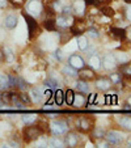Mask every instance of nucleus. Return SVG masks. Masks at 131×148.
Wrapping results in <instances>:
<instances>
[{
	"label": "nucleus",
	"instance_id": "nucleus-1",
	"mask_svg": "<svg viewBox=\"0 0 131 148\" xmlns=\"http://www.w3.org/2000/svg\"><path fill=\"white\" fill-rule=\"evenodd\" d=\"M23 17L25 18L26 21V25H28V32H29V38L33 39L36 36H38L39 32H41V29H39V25L38 23H37L36 20H34L33 16H30L29 13H26V12H23Z\"/></svg>",
	"mask_w": 131,
	"mask_h": 148
},
{
	"label": "nucleus",
	"instance_id": "nucleus-2",
	"mask_svg": "<svg viewBox=\"0 0 131 148\" xmlns=\"http://www.w3.org/2000/svg\"><path fill=\"white\" fill-rule=\"evenodd\" d=\"M42 130L39 126H32L28 125V127H25L23 131V136H24V142L30 143L32 140H36L41 136Z\"/></svg>",
	"mask_w": 131,
	"mask_h": 148
},
{
	"label": "nucleus",
	"instance_id": "nucleus-3",
	"mask_svg": "<svg viewBox=\"0 0 131 148\" xmlns=\"http://www.w3.org/2000/svg\"><path fill=\"white\" fill-rule=\"evenodd\" d=\"M50 130L53 132V135H55V136L64 135V134H67V131H68V125L64 121H53L50 123Z\"/></svg>",
	"mask_w": 131,
	"mask_h": 148
},
{
	"label": "nucleus",
	"instance_id": "nucleus-4",
	"mask_svg": "<svg viewBox=\"0 0 131 148\" xmlns=\"http://www.w3.org/2000/svg\"><path fill=\"white\" fill-rule=\"evenodd\" d=\"M42 9H43V7H42L41 0H29L26 3V13H29L33 17H38L41 14Z\"/></svg>",
	"mask_w": 131,
	"mask_h": 148
},
{
	"label": "nucleus",
	"instance_id": "nucleus-5",
	"mask_svg": "<svg viewBox=\"0 0 131 148\" xmlns=\"http://www.w3.org/2000/svg\"><path fill=\"white\" fill-rule=\"evenodd\" d=\"M123 136H125L123 134H121V132L113 130V131L105 132V136L104 138L106 139V142H108L109 144H119V143H122Z\"/></svg>",
	"mask_w": 131,
	"mask_h": 148
},
{
	"label": "nucleus",
	"instance_id": "nucleus-6",
	"mask_svg": "<svg viewBox=\"0 0 131 148\" xmlns=\"http://www.w3.org/2000/svg\"><path fill=\"white\" fill-rule=\"evenodd\" d=\"M70 28H71V34L78 37V36H81L85 32L86 25H85V21H83V20H73L72 25Z\"/></svg>",
	"mask_w": 131,
	"mask_h": 148
},
{
	"label": "nucleus",
	"instance_id": "nucleus-7",
	"mask_svg": "<svg viewBox=\"0 0 131 148\" xmlns=\"http://www.w3.org/2000/svg\"><path fill=\"white\" fill-rule=\"evenodd\" d=\"M68 64H70L71 67H73L75 70H81L83 67H85V62H84V59L81 58L80 55L73 54V55H71L70 59H68Z\"/></svg>",
	"mask_w": 131,
	"mask_h": 148
},
{
	"label": "nucleus",
	"instance_id": "nucleus-8",
	"mask_svg": "<svg viewBox=\"0 0 131 148\" xmlns=\"http://www.w3.org/2000/svg\"><path fill=\"white\" fill-rule=\"evenodd\" d=\"M73 23V18L71 16H67V14H63V16H59L58 18L55 20V24L59 26V28H63V29H67L72 25Z\"/></svg>",
	"mask_w": 131,
	"mask_h": 148
},
{
	"label": "nucleus",
	"instance_id": "nucleus-9",
	"mask_svg": "<svg viewBox=\"0 0 131 148\" xmlns=\"http://www.w3.org/2000/svg\"><path fill=\"white\" fill-rule=\"evenodd\" d=\"M102 66L106 70H113L117 66V60H115L114 55L113 54H109V55H105V58L102 59Z\"/></svg>",
	"mask_w": 131,
	"mask_h": 148
},
{
	"label": "nucleus",
	"instance_id": "nucleus-10",
	"mask_svg": "<svg viewBox=\"0 0 131 148\" xmlns=\"http://www.w3.org/2000/svg\"><path fill=\"white\" fill-rule=\"evenodd\" d=\"M78 76L81 79V80H91V79L95 77V72H93V70H89V68H85L83 67L80 70V72H78Z\"/></svg>",
	"mask_w": 131,
	"mask_h": 148
},
{
	"label": "nucleus",
	"instance_id": "nucleus-11",
	"mask_svg": "<svg viewBox=\"0 0 131 148\" xmlns=\"http://www.w3.org/2000/svg\"><path fill=\"white\" fill-rule=\"evenodd\" d=\"M4 26L7 29H14L17 26V17L14 14H8L4 18Z\"/></svg>",
	"mask_w": 131,
	"mask_h": 148
},
{
	"label": "nucleus",
	"instance_id": "nucleus-12",
	"mask_svg": "<svg viewBox=\"0 0 131 148\" xmlns=\"http://www.w3.org/2000/svg\"><path fill=\"white\" fill-rule=\"evenodd\" d=\"M89 66L95 70H100L101 66H102V59L97 55V54H93L89 58Z\"/></svg>",
	"mask_w": 131,
	"mask_h": 148
},
{
	"label": "nucleus",
	"instance_id": "nucleus-13",
	"mask_svg": "<svg viewBox=\"0 0 131 148\" xmlns=\"http://www.w3.org/2000/svg\"><path fill=\"white\" fill-rule=\"evenodd\" d=\"M96 85H97V88L100 90H108L109 88H110V85H112V81H110V79L101 77V79H98L97 80Z\"/></svg>",
	"mask_w": 131,
	"mask_h": 148
},
{
	"label": "nucleus",
	"instance_id": "nucleus-14",
	"mask_svg": "<svg viewBox=\"0 0 131 148\" xmlns=\"http://www.w3.org/2000/svg\"><path fill=\"white\" fill-rule=\"evenodd\" d=\"M66 144L68 147H76L79 144V136L75 134V132H70L66 136Z\"/></svg>",
	"mask_w": 131,
	"mask_h": 148
},
{
	"label": "nucleus",
	"instance_id": "nucleus-15",
	"mask_svg": "<svg viewBox=\"0 0 131 148\" xmlns=\"http://www.w3.org/2000/svg\"><path fill=\"white\" fill-rule=\"evenodd\" d=\"M110 34H112V36L114 37V38L121 39V41L126 39V30H125V29H121V28H112V29H110Z\"/></svg>",
	"mask_w": 131,
	"mask_h": 148
},
{
	"label": "nucleus",
	"instance_id": "nucleus-16",
	"mask_svg": "<svg viewBox=\"0 0 131 148\" xmlns=\"http://www.w3.org/2000/svg\"><path fill=\"white\" fill-rule=\"evenodd\" d=\"M37 118H38V115L34 114V113H29V114H24L23 115V122L25 123L26 126L28 125H34L37 121Z\"/></svg>",
	"mask_w": 131,
	"mask_h": 148
},
{
	"label": "nucleus",
	"instance_id": "nucleus-17",
	"mask_svg": "<svg viewBox=\"0 0 131 148\" xmlns=\"http://www.w3.org/2000/svg\"><path fill=\"white\" fill-rule=\"evenodd\" d=\"M85 5L86 4L84 3V0L83 1L79 0V1H76V3L72 5V9H73V12H76V13L79 14V16H81V14L84 13V11H85Z\"/></svg>",
	"mask_w": 131,
	"mask_h": 148
},
{
	"label": "nucleus",
	"instance_id": "nucleus-18",
	"mask_svg": "<svg viewBox=\"0 0 131 148\" xmlns=\"http://www.w3.org/2000/svg\"><path fill=\"white\" fill-rule=\"evenodd\" d=\"M9 88V76L5 73L0 75V90H7Z\"/></svg>",
	"mask_w": 131,
	"mask_h": 148
},
{
	"label": "nucleus",
	"instance_id": "nucleus-19",
	"mask_svg": "<svg viewBox=\"0 0 131 148\" xmlns=\"http://www.w3.org/2000/svg\"><path fill=\"white\" fill-rule=\"evenodd\" d=\"M30 96H32V101L37 103V102H41L42 101V96H43V93H42V90L39 89V88H36V89L32 90Z\"/></svg>",
	"mask_w": 131,
	"mask_h": 148
},
{
	"label": "nucleus",
	"instance_id": "nucleus-20",
	"mask_svg": "<svg viewBox=\"0 0 131 148\" xmlns=\"http://www.w3.org/2000/svg\"><path fill=\"white\" fill-rule=\"evenodd\" d=\"M62 72H63L64 75L71 76V77H76V76H78V70H75L73 67H71L70 64L64 66V67L62 68Z\"/></svg>",
	"mask_w": 131,
	"mask_h": 148
},
{
	"label": "nucleus",
	"instance_id": "nucleus-21",
	"mask_svg": "<svg viewBox=\"0 0 131 148\" xmlns=\"http://www.w3.org/2000/svg\"><path fill=\"white\" fill-rule=\"evenodd\" d=\"M76 88H78L79 92L81 93H88L89 92V84L86 83L85 80H80L76 83Z\"/></svg>",
	"mask_w": 131,
	"mask_h": 148
},
{
	"label": "nucleus",
	"instance_id": "nucleus-22",
	"mask_svg": "<svg viewBox=\"0 0 131 148\" xmlns=\"http://www.w3.org/2000/svg\"><path fill=\"white\" fill-rule=\"evenodd\" d=\"M114 58H115V60H117V63H121V64H125V63L130 62V56L126 53H117L114 55Z\"/></svg>",
	"mask_w": 131,
	"mask_h": 148
},
{
	"label": "nucleus",
	"instance_id": "nucleus-23",
	"mask_svg": "<svg viewBox=\"0 0 131 148\" xmlns=\"http://www.w3.org/2000/svg\"><path fill=\"white\" fill-rule=\"evenodd\" d=\"M73 98H75V93L72 89H67L64 93V102L67 105H72L73 103Z\"/></svg>",
	"mask_w": 131,
	"mask_h": 148
},
{
	"label": "nucleus",
	"instance_id": "nucleus-24",
	"mask_svg": "<svg viewBox=\"0 0 131 148\" xmlns=\"http://www.w3.org/2000/svg\"><path fill=\"white\" fill-rule=\"evenodd\" d=\"M66 5H68L67 0H56V1H54V4H53V9L54 11L62 12V9H63Z\"/></svg>",
	"mask_w": 131,
	"mask_h": 148
},
{
	"label": "nucleus",
	"instance_id": "nucleus-25",
	"mask_svg": "<svg viewBox=\"0 0 131 148\" xmlns=\"http://www.w3.org/2000/svg\"><path fill=\"white\" fill-rule=\"evenodd\" d=\"M3 55H4V58H5V60L9 62V63H12V62L14 60V55H13V51H12V49L3 47Z\"/></svg>",
	"mask_w": 131,
	"mask_h": 148
},
{
	"label": "nucleus",
	"instance_id": "nucleus-26",
	"mask_svg": "<svg viewBox=\"0 0 131 148\" xmlns=\"http://www.w3.org/2000/svg\"><path fill=\"white\" fill-rule=\"evenodd\" d=\"M78 46L81 51L86 50V49H88V39L84 36H78Z\"/></svg>",
	"mask_w": 131,
	"mask_h": 148
},
{
	"label": "nucleus",
	"instance_id": "nucleus-27",
	"mask_svg": "<svg viewBox=\"0 0 131 148\" xmlns=\"http://www.w3.org/2000/svg\"><path fill=\"white\" fill-rule=\"evenodd\" d=\"M78 127L81 130V131H88V130L91 129V122L89 119H85V118H81L80 121H79V125Z\"/></svg>",
	"mask_w": 131,
	"mask_h": 148
},
{
	"label": "nucleus",
	"instance_id": "nucleus-28",
	"mask_svg": "<svg viewBox=\"0 0 131 148\" xmlns=\"http://www.w3.org/2000/svg\"><path fill=\"white\" fill-rule=\"evenodd\" d=\"M43 26H45V29H47V30H50V32L55 30V28H56L55 20L54 18H47V17H46V20L43 21Z\"/></svg>",
	"mask_w": 131,
	"mask_h": 148
},
{
	"label": "nucleus",
	"instance_id": "nucleus-29",
	"mask_svg": "<svg viewBox=\"0 0 131 148\" xmlns=\"http://www.w3.org/2000/svg\"><path fill=\"white\" fill-rule=\"evenodd\" d=\"M54 101H55L56 105H62L64 102V93L60 89L55 90V93H54Z\"/></svg>",
	"mask_w": 131,
	"mask_h": 148
},
{
	"label": "nucleus",
	"instance_id": "nucleus-30",
	"mask_svg": "<svg viewBox=\"0 0 131 148\" xmlns=\"http://www.w3.org/2000/svg\"><path fill=\"white\" fill-rule=\"evenodd\" d=\"M121 71H122V75H125L126 77L131 79V63H125V64H121Z\"/></svg>",
	"mask_w": 131,
	"mask_h": 148
},
{
	"label": "nucleus",
	"instance_id": "nucleus-31",
	"mask_svg": "<svg viewBox=\"0 0 131 148\" xmlns=\"http://www.w3.org/2000/svg\"><path fill=\"white\" fill-rule=\"evenodd\" d=\"M72 105H75V106H83V105H85V97H84L83 95H75V98H73V103Z\"/></svg>",
	"mask_w": 131,
	"mask_h": 148
},
{
	"label": "nucleus",
	"instance_id": "nucleus-32",
	"mask_svg": "<svg viewBox=\"0 0 131 148\" xmlns=\"http://www.w3.org/2000/svg\"><path fill=\"white\" fill-rule=\"evenodd\" d=\"M16 88H17V89H20V90H25L26 88H28V84H26V81L24 80L23 77H20V76H17Z\"/></svg>",
	"mask_w": 131,
	"mask_h": 148
},
{
	"label": "nucleus",
	"instance_id": "nucleus-33",
	"mask_svg": "<svg viewBox=\"0 0 131 148\" xmlns=\"http://www.w3.org/2000/svg\"><path fill=\"white\" fill-rule=\"evenodd\" d=\"M119 125L122 126L123 129L126 130H131V117H123L119 121Z\"/></svg>",
	"mask_w": 131,
	"mask_h": 148
},
{
	"label": "nucleus",
	"instance_id": "nucleus-34",
	"mask_svg": "<svg viewBox=\"0 0 131 148\" xmlns=\"http://www.w3.org/2000/svg\"><path fill=\"white\" fill-rule=\"evenodd\" d=\"M47 144L50 145V147H64V142H62V140L58 139V138L50 139V140L47 142Z\"/></svg>",
	"mask_w": 131,
	"mask_h": 148
},
{
	"label": "nucleus",
	"instance_id": "nucleus-35",
	"mask_svg": "<svg viewBox=\"0 0 131 148\" xmlns=\"http://www.w3.org/2000/svg\"><path fill=\"white\" fill-rule=\"evenodd\" d=\"M45 85L47 88H50V89H54V88L58 87V81H56L55 79H53V77H49V79H46Z\"/></svg>",
	"mask_w": 131,
	"mask_h": 148
},
{
	"label": "nucleus",
	"instance_id": "nucleus-36",
	"mask_svg": "<svg viewBox=\"0 0 131 148\" xmlns=\"http://www.w3.org/2000/svg\"><path fill=\"white\" fill-rule=\"evenodd\" d=\"M101 12H102L104 14H105L106 17H113L114 16V9L112 8V7H102V9H101Z\"/></svg>",
	"mask_w": 131,
	"mask_h": 148
},
{
	"label": "nucleus",
	"instance_id": "nucleus-37",
	"mask_svg": "<svg viewBox=\"0 0 131 148\" xmlns=\"http://www.w3.org/2000/svg\"><path fill=\"white\" fill-rule=\"evenodd\" d=\"M92 136L96 138V139H102V138L105 136V131H104L102 129H95L92 132Z\"/></svg>",
	"mask_w": 131,
	"mask_h": 148
},
{
	"label": "nucleus",
	"instance_id": "nucleus-38",
	"mask_svg": "<svg viewBox=\"0 0 131 148\" xmlns=\"http://www.w3.org/2000/svg\"><path fill=\"white\" fill-rule=\"evenodd\" d=\"M11 96H12L11 92H3L0 95V98H1V101L4 103H11Z\"/></svg>",
	"mask_w": 131,
	"mask_h": 148
},
{
	"label": "nucleus",
	"instance_id": "nucleus-39",
	"mask_svg": "<svg viewBox=\"0 0 131 148\" xmlns=\"http://www.w3.org/2000/svg\"><path fill=\"white\" fill-rule=\"evenodd\" d=\"M19 97H20V100L23 101L24 103H30V102H32L30 95H26V93H20Z\"/></svg>",
	"mask_w": 131,
	"mask_h": 148
},
{
	"label": "nucleus",
	"instance_id": "nucleus-40",
	"mask_svg": "<svg viewBox=\"0 0 131 148\" xmlns=\"http://www.w3.org/2000/svg\"><path fill=\"white\" fill-rule=\"evenodd\" d=\"M110 81L114 84H119L121 83V73H113L110 76Z\"/></svg>",
	"mask_w": 131,
	"mask_h": 148
},
{
	"label": "nucleus",
	"instance_id": "nucleus-41",
	"mask_svg": "<svg viewBox=\"0 0 131 148\" xmlns=\"http://www.w3.org/2000/svg\"><path fill=\"white\" fill-rule=\"evenodd\" d=\"M72 12H73L72 5H70V4H68V5H66L63 9H62V13H63V14H67V16H71V14H72Z\"/></svg>",
	"mask_w": 131,
	"mask_h": 148
},
{
	"label": "nucleus",
	"instance_id": "nucleus-42",
	"mask_svg": "<svg viewBox=\"0 0 131 148\" xmlns=\"http://www.w3.org/2000/svg\"><path fill=\"white\" fill-rule=\"evenodd\" d=\"M88 33H89V36L92 37V38H98V37H100V32L95 28H91L89 30H88Z\"/></svg>",
	"mask_w": 131,
	"mask_h": 148
},
{
	"label": "nucleus",
	"instance_id": "nucleus-43",
	"mask_svg": "<svg viewBox=\"0 0 131 148\" xmlns=\"http://www.w3.org/2000/svg\"><path fill=\"white\" fill-rule=\"evenodd\" d=\"M125 16L128 21H131V4H128V5L125 8Z\"/></svg>",
	"mask_w": 131,
	"mask_h": 148
},
{
	"label": "nucleus",
	"instance_id": "nucleus-44",
	"mask_svg": "<svg viewBox=\"0 0 131 148\" xmlns=\"http://www.w3.org/2000/svg\"><path fill=\"white\" fill-rule=\"evenodd\" d=\"M55 58L58 59L59 62H62V60H63V58H64V56H63V53H62L60 50H56V51H55Z\"/></svg>",
	"mask_w": 131,
	"mask_h": 148
},
{
	"label": "nucleus",
	"instance_id": "nucleus-45",
	"mask_svg": "<svg viewBox=\"0 0 131 148\" xmlns=\"http://www.w3.org/2000/svg\"><path fill=\"white\" fill-rule=\"evenodd\" d=\"M12 4H14V5H21V4H24L26 1V0H9Z\"/></svg>",
	"mask_w": 131,
	"mask_h": 148
},
{
	"label": "nucleus",
	"instance_id": "nucleus-46",
	"mask_svg": "<svg viewBox=\"0 0 131 148\" xmlns=\"http://www.w3.org/2000/svg\"><path fill=\"white\" fill-rule=\"evenodd\" d=\"M43 110H51V112H53V110H56V108L53 106V105H47V103H46L45 106H43Z\"/></svg>",
	"mask_w": 131,
	"mask_h": 148
},
{
	"label": "nucleus",
	"instance_id": "nucleus-47",
	"mask_svg": "<svg viewBox=\"0 0 131 148\" xmlns=\"http://www.w3.org/2000/svg\"><path fill=\"white\" fill-rule=\"evenodd\" d=\"M43 95H45L47 98H50V97H51V95H53V92H51V89H50V88H47V90H46V92L43 93Z\"/></svg>",
	"mask_w": 131,
	"mask_h": 148
},
{
	"label": "nucleus",
	"instance_id": "nucleus-48",
	"mask_svg": "<svg viewBox=\"0 0 131 148\" xmlns=\"http://www.w3.org/2000/svg\"><path fill=\"white\" fill-rule=\"evenodd\" d=\"M123 110H127V112H130L131 110V105L128 102H126L125 105H123Z\"/></svg>",
	"mask_w": 131,
	"mask_h": 148
},
{
	"label": "nucleus",
	"instance_id": "nucleus-49",
	"mask_svg": "<svg viewBox=\"0 0 131 148\" xmlns=\"http://www.w3.org/2000/svg\"><path fill=\"white\" fill-rule=\"evenodd\" d=\"M126 38H128L131 41V28H128L127 30H126Z\"/></svg>",
	"mask_w": 131,
	"mask_h": 148
},
{
	"label": "nucleus",
	"instance_id": "nucleus-50",
	"mask_svg": "<svg viewBox=\"0 0 131 148\" xmlns=\"http://www.w3.org/2000/svg\"><path fill=\"white\" fill-rule=\"evenodd\" d=\"M84 3L88 5V4H96L97 3V0H84Z\"/></svg>",
	"mask_w": 131,
	"mask_h": 148
},
{
	"label": "nucleus",
	"instance_id": "nucleus-51",
	"mask_svg": "<svg viewBox=\"0 0 131 148\" xmlns=\"http://www.w3.org/2000/svg\"><path fill=\"white\" fill-rule=\"evenodd\" d=\"M7 5V0H0V8H4Z\"/></svg>",
	"mask_w": 131,
	"mask_h": 148
},
{
	"label": "nucleus",
	"instance_id": "nucleus-52",
	"mask_svg": "<svg viewBox=\"0 0 131 148\" xmlns=\"http://www.w3.org/2000/svg\"><path fill=\"white\" fill-rule=\"evenodd\" d=\"M88 54H91V55L96 54V49H95V47H91V49H89V53H88Z\"/></svg>",
	"mask_w": 131,
	"mask_h": 148
},
{
	"label": "nucleus",
	"instance_id": "nucleus-53",
	"mask_svg": "<svg viewBox=\"0 0 131 148\" xmlns=\"http://www.w3.org/2000/svg\"><path fill=\"white\" fill-rule=\"evenodd\" d=\"M127 144H128V147H131V136L127 139Z\"/></svg>",
	"mask_w": 131,
	"mask_h": 148
},
{
	"label": "nucleus",
	"instance_id": "nucleus-54",
	"mask_svg": "<svg viewBox=\"0 0 131 148\" xmlns=\"http://www.w3.org/2000/svg\"><path fill=\"white\" fill-rule=\"evenodd\" d=\"M125 1H126L127 4H131V0H125Z\"/></svg>",
	"mask_w": 131,
	"mask_h": 148
},
{
	"label": "nucleus",
	"instance_id": "nucleus-55",
	"mask_svg": "<svg viewBox=\"0 0 131 148\" xmlns=\"http://www.w3.org/2000/svg\"><path fill=\"white\" fill-rule=\"evenodd\" d=\"M128 103H130V105H131V97H130V100H128Z\"/></svg>",
	"mask_w": 131,
	"mask_h": 148
}]
</instances>
